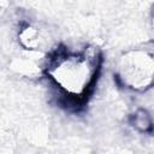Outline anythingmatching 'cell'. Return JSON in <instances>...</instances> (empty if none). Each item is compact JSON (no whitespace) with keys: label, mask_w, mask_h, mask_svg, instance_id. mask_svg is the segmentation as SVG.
Segmentation results:
<instances>
[{"label":"cell","mask_w":154,"mask_h":154,"mask_svg":"<svg viewBox=\"0 0 154 154\" xmlns=\"http://www.w3.org/2000/svg\"><path fill=\"white\" fill-rule=\"evenodd\" d=\"M128 125L140 135H153V117L144 107H137L126 117Z\"/></svg>","instance_id":"4"},{"label":"cell","mask_w":154,"mask_h":154,"mask_svg":"<svg viewBox=\"0 0 154 154\" xmlns=\"http://www.w3.org/2000/svg\"><path fill=\"white\" fill-rule=\"evenodd\" d=\"M105 65V51L94 42L72 47L64 41L53 43L40 64L51 101L64 113L84 116L94 99Z\"/></svg>","instance_id":"1"},{"label":"cell","mask_w":154,"mask_h":154,"mask_svg":"<svg viewBox=\"0 0 154 154\" xmlns=\"http://www.w3.org/2000/svg\"><path fill=\"white\" fill-rule=\"evenodd\" d=\"M14 37L18 46L28 52H38L48 49L47 37L42 26L29 16H19L14 26Z\"/></svg>","instance_id":"3"},{"label":"cell","mask_w":154,"mask_h":154,"mask_svg":"<svg viewBox=\"0 0 154 154\" xmlns=\"http://www.w3.org/2000/svg\"><path fill=\"white\" fill-rule=\"evenodd\" d=\"M114 85L125 93L146 94L154 83V45L153 41L123 51L113 66Z\"/></svg>","instance_id":"2"}]
</instances>
